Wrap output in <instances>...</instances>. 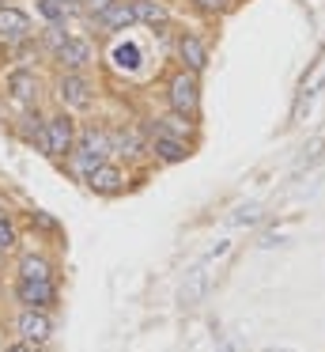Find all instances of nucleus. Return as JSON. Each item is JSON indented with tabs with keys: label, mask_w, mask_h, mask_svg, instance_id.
I'll return each mask as SVG.
<instances>
[{
	"label": "nucleus",
	"mask_w": 325,
	"mask_h": 352,
	"mask_svg": "<svg viewBox=\"0 0 325 352\" xmlns=\"http://www.w3.org/2000/svg\"><path fill=\"white\" fill-rule=\"evenodd\" d=\"M19 276L23 280H53V265L42 254H27V258L19 261Z\"/></svg>",
	"instance_id": "obj_16"
},
{
	"label": "nucleus",
	"mask_w": 325,
	"mask_h": 352,
	"mask_svg": "<svg viewBox=\"0 0 325 352\" xmlns=\"http://www.w3.org/2000/svg\"><path fill=\"white\" fill-rule=\"evenodd\" d=\"M151 152H155L159 163H186L189 160V144H186V140H181V137H166V133H155Z\"/></svg>",
	"instance_id": "obj_14"
},
{
	"label": "nucleus",
	"mask_w": 325,
	"mask_h": 352,
	"mask_svg": "<svg viewBox=\"0 0 325 352\" xmlns=\"http://www.w3.org/2000/svg\"><path fill=\"white\" fill-rule=\"evenodd\" d=\"M95 27L106 34H117V31H128V27H136V16H133V4L128 0H117V4H110L106 12H98L95 16Z\"/></svg>",
	"instance_id": "obj_11"
},
{
	"label": "nucleus",
	"mask_w": 325,
	"mask_h": 352,
	"mask_svg": "<svg viewBox=\"0 0 325 352\" xmlns=\"http://www.w3.org/2000/svg\"><path fill=\"white\" fill-rule=\"evenodd\" d=\"M38 12H42V19L49 27H60L68 19V4H65V0H38Z\"/></svg>",
	"instance_id": "obj_20"
},
{
	"label": "nucleus",
	"mask_w": 325,
	"mask_h": 352,
	"mask_svg": "<svg viewBox=\"0 0 325 352\" xmlns=\"http://www.w3.org/2000/svg\"><path fill=\"white\" fill-rule=\"evenodd\" d=\"M4 87H8V99L19 102V107H34V102H38V76H34V69H12V72H8V80H4Z\"/></svg>",
	"instance_id": "obj_7"
},
{
	"label": "nucleus",
	"mask_w": 325,
	"mask_h": 352,
	"mask_svg": "<svg viewBox=\"0 0 325 352\" xmlns=\"http://www.w3.org/2000/svg\"><path fill=\"white\" fill-rule=\"evenodd\" d=\"M102 155H95V152H83V148H72V155H68V167H72V175H80L83 182L91 178V170L95 167H102Z\"/></svg>",
	"instance_id": "obj_17"
},
{
	"label": "nucleus",
	"mask_w": 325,
	"mask_h": 352,
	"mask_svg": "<svg viewBox=\"0 0 325 352\" xmlns=\"http://www.w3.org/2000/svg\"><path fill=\"white\" fill-rule=\"evenodd\" d=\"M155 133H166V137H181V140H186L189 133H193V122H189L186 114H178V110H170L166 118H159V129Z\"/></svg>",
	"instance_id": "obj_18"
},
{
	"label": "nucleus",
	"mask_w": 325,
	"mask_h": 352,
	"mask_svg": "<svg viewBox=\"0 0 325 352\" xmlns=\"http://www.w3.org/2000/svg\"><path fill=\"white\" fill-rule=\"evenodd\" d=\"M30 34H34V27H30L27 12L4 4V8H0V38H4V42H27Z\"/></svg>",
	"instance_id": "obj_10"
},
{
	"label": "nucleus",
	"mask_w": 325,
	"mask_h": 352,
	"mask_svg": "<svg viewBox=\"0 0 325 352\" xmlns=\"http://www.w3.org/2000/svg\"><path fill=\"white\" fill-rule=\"evenodd\" d=\"M110 4H117V0H80V8L87 12L91 19H95L98 12H106V8H110Z\"/></svg>",
	"instance_id": "obj_24"
},
{
	"label": "nucleus",
	"mask_w": 325,
	"mask_h": 352,
	"mask_svg": "<svg viewBox=\"0 0 325 352\" xmlns=\"http://www.w3.org/2000/svg\"><path fill=\"white\" fill-rule=\"evenodd\" d=\"M57 95H60V102L72 107V110H87L91 102H95V87H91V80L83 76V72H60Z\"/></svg>",
	"instance_id": "obj_4"
},
{
	"label": "nucleus",
	"mask_w": 325,
	"mask_h": 352,
	"mask_svg": "<svg viewBox=\"0 0 325 352\" xmlns=\"http://www.w3.org/2000/svg\"><path fill=\"white\" fill-rule=\"evenodd\" d=\"M34 220H38V228H57V223H53L45 212H34Z\"/></svg>",
	"instance_id": "obj_26"
},
{
	"label": "nucleus",
	"mask_w": 325,
	"mask_h": 352,
	"mask_svg": "<svg viewBox=\"0 0 325 352\" xmlns=\"http://www.w3.org/2000/svg\"><path fill=\"white\" fill-rule=\"evenodd\" d=\"M53 57H57V65H60L65 72H83L91 61H95V46H91L87 38H68Z\"/></svg>",
	"instance_id": "obj_8"
},
{
	"label": "nucleus",
	"mask_w": 325,
	"mask_h": 352,
	"mask_svg": "<svg viewBox=\"0 0 325 352\" xmlns=\"http://www.w3.org/2000/svg\"><path fill=\"white\" fill-rule=\"evenodd\" d=\"M322 84H325V57H317L314 61V69L302 76V84H299V102H295V118L302 114V107H306L310 99H314L317 91H322Z\"/></svg>",
	"instance_id": "obj_15"
},
{
	"label": "nucleus",
	"mask_w": 325,
	"mask_h": 352,
	"mask_svg": "<svg viewBox=\"0 0 325 352\" xmlns=\"http://www.w3.org/2000/svg\"><path fill=\"white\" fill-rule=\"evenodd\" d=\"M133 4V16H136V23H144V27H151V31H163L166 23H170V12H166V4L163 0H128Z\"/></svg>",
	"instance_id": "obj_13"
},
{
	"label": "nucleus",
	"mask_w": 325,
	"mask_h": 352,
	"mask_svg": "<svg viewBox=\"0 0 325 352\" xmlns=\"http://www.w3.org/2000/svg\"><path fill=\"white\" fill-rule=\"evenodd\" d=\"M257 220H261V205H242L231 216V223H257Z\"/></svg>",
	"instance_id": "obj_22"
},
{
	"label": "nucleus",
	"mask_w": 325,
	"mask_h": 352,
	"mask_svg": "<svg viewBox=\"0 0 325 352\" xmlns=\"http://www.w3.org/2000/svg\"><path fill=\"white\" fill-rule=\"evenodd\" d=\"M15 243H19V231H15V223L8 220V216H0V254L15 250Z\"/></svg>",
	"instance_id": "obj_21"
},
{
	"label": "nucleus",
	"mask_w": 325,
	"mask_h": 352,
	"mask_svg": "<svg viewBox=\"0 0 325 352\" xmlns=\"http://www.w3.org/2000/svg\"><path fill=\"white\" fill-rule=\"evenodd\" d=\"M178 61H181V69H189V72L201 76V72L208 69V46H204V38H197V34H181L178 38Z\"/></svg>",
	"instance_id": "obj_12"
},
{
	"label": "nucleus",
	"mask_w": 325,
	"mask_h": 352,
	"mask_svg": "<svg viewBox=\"0 0 325 352\" xmlns=\"http://www.w3.org/2000/svg\"><path fill=\"white\" fill-rule=\"evenodd\" d=\"M4 352H38V344H30V341H23V337H19V341H15V344H8Z\"/></svg>",
	"instance_id": "obj_25"
},
{
	"label": "nucleus",
	"mask_w": 325,
	"mask_h": 352,
	"mask_svg": "<svg viewBox=\"0 0 325 352\" xmlns=\"http://www.w3.org/2000/svg\"><path fill=\"white\" fill-rule=\"evenodd\" d=\"M193 4L204 8V12H212V16H223V12L234 8V0H193Z\"/></svg>",
	"instance_id": "obj_23"
},
{
	"label": "nucleus",
	"mask_w": 325,
	"mask_h": 352,
	"mask_svg": "<svg viewBox=\"0 0 325 352\" xmlns=\"http://www.w3.org/2000/svg\"><path fill=\"white\" fill-rule=\"evenodd\" d=\"M76 122L68 114H53V118H45V133H42V152L49 155V160H68L72 155V148H76Z\"/></svg>",
	"instance_id": "obj_2"
},
{
	"label": "nucleus",
	"mask_w": 325,
	"mask_h": 352,
	"mask_svg": "<svg viewBox=\"0 0 325 352\" xmlns=\"http://www.w3.org/2000/svg\"><path fill=\"white\" fill-rule=\"evenodd\" d=\"M125 170L117 167V163H102V167H95L91 170V178H87V186H91V193H98V197H113V193H121L125 190Z\"/></svg>",
	"instance_id": "obj_9"
},
{
	"label": "nucleus",
	"mask_w": 325,
	"mask_h": 352,
	"mask_svg": "<svg viewBox=\"0 0 325 352\" xmlns=\"http://www.w3.org/2000/svg\"><path fill=\"white\" fill-rule=\"evenodd\" d=\"M15 299L23 307H34V311H49L57 303V284L53 280H23L15 276Z\"/></svg>",
	"instance_id": "obj_5"
},
{
	"label": "nucleus",
	"mask_w": 325,
	"mask_h": 352,
	"mask_svg": "<svg viewBox=\"0 0 325 352\" xmlns=\"http://www.w3.org/2000/svg\"><path fill=\"white\" fill-rule=\"evenodd\" d=\"M227 250H231V243H219L216 250L208 254V258L197 261V265L186 273V284H181V292H178V303H181V307H197L204 296H208V284H212V261H216L219 254H227Z\"/></svg>",
	"instance_id": "obj_3"
},
{
	"label": "nucleus",
	"mask_w": 325,
	"mask_h": 352,
	"mask_svg": "<svg viewBox=\"0 0 325 352\" xmlns=\"http://www.w3.org/2000/svg\"><path fill=\"white\" fill-rule=\"evenodd\" d=\"M110 144H113V152H125V155H140V152H144L140 133H136V129H117V133H110Z\"/></svg>",
	"instance_id": "obj_19"
},
{
	"label": "nucleus",
	"mask_w": 325,
	"mask_h": 352,
	"mask_svg": "<svg viewBox=\"0 0 325 352\" xmlns=\"http://www.w3.org/2000/svg\"><path fill=\"white\" fill-rule=\"evenodd\" d=\"M166 102H170V110H178V114L197 118V110H201V80H197V72H189V69L174 72V76L166 80Z\"/></svg>",
	"instance_id": "obj_1"
},
{
	"label": "nucleus",
	"mask_w": 325,
	"mask_h": 352,
	"mask_svg": "<svg viewBox=\"0 0 325 352\" xmlns=\"http://www.w3.org/2000/svg\"><path fill=\"white\" fill-rule=\"evenodd\" d=\"M65 4H80V0H65Z\"/></svg>",
	"instance_id": "obj_27"
},
{
	"label": "nucleus",
	"mask_w": 325,
	"mask_h": 352,
	"mask_svg": "<svg viewBox=\"0 0 325 352\" xmlns=\"http://www.w3.org/2000/svg\"><path fill=\"white\" fill-rule=\"evenodd\" d=\"M15 329H19L23 341H30V344H45V341L53 337V318H49L45 311L23 307V314H19V322H15Z\"/></svg>",
	"instance_id": "obj_6"
}]
</instances>
